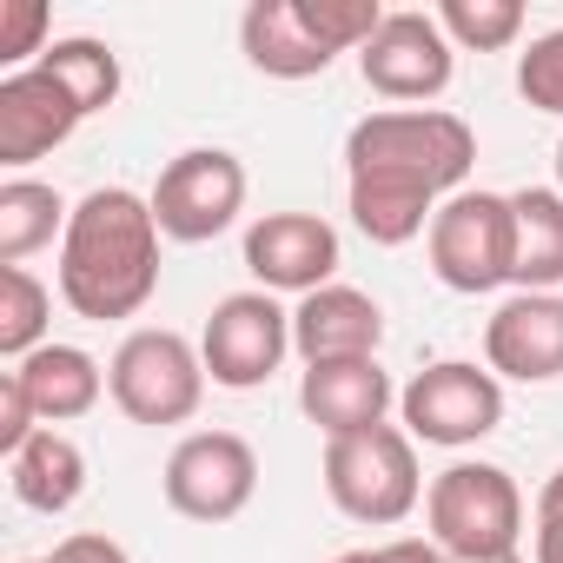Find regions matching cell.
<instances>
[{"instance_id":"1","label":"cell","mask_w":563,"mask_h":563,"mask_svg":"<svg viewBox=\"0 0 563 563\" xmlns=\"http://www.w3.org/2000/svg\"><path fill=\"white\" fill-rule=\"evenodd\" d=\"M477 166V133L444 107H385L345 133V199L372 245H411L431 232L438 206L464 192Z\"/></svg>"},{"instance_id":"2","label":"cell","mask_w":563,"mask_h":563,"mask_svg":"<svg viewBox=\"0 0 563 563\" xmlns=\"http://www.w3.org/2000/svg\"><path fill=\"white\" fill-rule=\"evenodd\" d=\"M159 239L166 232L153 219V199L93 186L60 232V299L93 325L133 319L159 292Z\"/></svg>"},{"instance_id":"3","label":"cell","mask_w":563,"mask_h":563,"mask_svg":"<svg viewBox=\"0 0 563 563\" xmlns=\"http://www.w3.org/2000/svg\"><path fill=\"white\" fill-rule=\"evenodd\" d=\"M424 523L451 563H497V556H517L523 490L504 464H451L424 490Z\"/></svg>"},{"instance_id":"4","label":"cell","mask_w":563,"mask_h":563,"mask_svg":"<svg viewBox=\"0 0 563 563\" xmlns=\"http://www.w3.org/2000/svg\"><path fill=\"white\" fill-rule=\"evenodd\" d=\"M325 497L352 523H405L424 497L418 477V438L405 424H372L352 438H325Z\"/></svg>"},{"instance_id":"5","label":"cell","mask_w":563,"mask_h":563,"mask_svg":"<svg viewBox=\"0 0 563 563\" xmlns=\"http://www.w3.org/2000/svg\"><path fill=\"white\" fill-rule=\"evenodd\" d=\"M424 252H431V272L438 286L477 299V292H497L510 286L517 272V212H510V192H451L424 232Z\"/></svg>"},{"instance_id":"6","label":"cell","mask_w":563,"mask_h":563,"mask_svg":"<svg viewBox=\"0 0 563 563\" xmlns=\"http://www.w3.org/2000/svg\"><path fill=\"white\" fill-rule=\"evenodd\" d=\"M107 391L133 424H186L206 398V358L192 339H179L166 325H140L120 339V352L107 365Z\"/></svg>"},{"instance_id":"7","label":"cell","mask_w":563,"mask_h":563,"mask_svg":"<svg viewBox=\"0 0 563 563\" xmlns=\"http://www.w3.org/2000/svg\"><path fill=\"white\" fill-rule=\"evenodd\" d=\"M398 418L418 444H444V451H464L477 438H490L504 424V378L484 365H464V358H444V365H424L405 391H398Z\"/></svg>"},{"instance_id":"8","label":"cell","mask_w":563,"mask_h":563,"mask_svg":"<svg viewBox=\"0 0 563 563\" xmlns=\"http://www.w3.org/2000/svg\"><path fill=\"white\" fill-rule=\"evenodd\" d=\"M292 352V312L272 292H232L212 306L206 332H199V358L206 378L225 391H258Z\"/></svg>"},{"instance_id":"9","label":"cell","mask_w":563,"mask_h":563,"mask_svg":"<svg viewBox=\"0 0 563 563\" xmlns=\"http://www.w3.org/2000/svg\"><path fill=\"white\" fill-rule=\"evenodd\" d=\"M245 212V166L225 146H192L179 159H166L159 186H153V219L166 239L179 245H206L219 239L232 219Z\"/></svg>"},{"instance_id":"10","label":"cell","mask_w":563,"mask_h":563,"mask_svg":"<svg viewBox=\"0 0 563 563\" xmlns=\"http://www.w3.org/2000/svg\"><path fill=\"white\" fill-rule=\"evenodd\" d=\"M166 504L192 523H232L258 490V451L239 431H192L166 457Z\"/></svg>"},{"instance_id":"11","label":"cell","mask_w":563,"mask_h":563,"mask_svg":"<svg viewBox=\"0 0 563 563\" xmlns=\"http://www.w3.org/2000/svg\"><path fill=\"white\" fill-rule=\"evenodd\" d=\"M451 67H457V47L444 41L438 14H385V27L372 34V47L358 54V74L378 100H398V107H418V100H438L451 87Z\"/></svg>"},{"instance_id":"12","label":"cell","mask_w":563,"mask_h":563,"mask_svg":"<svg viewBox=\"0 0 563 563\" xmlns=\"http://www.w3.org/2000/svg\"><path fill=\"white\" fill-rule=\"evenodd\" d=\"M245 272L258 278V292H325L339 286V232L319 212H265L245 225Z\"/></svg>"},{"instance_id":"13","label":"cell","mask_w":563,"mask_h":563,"mask_svg":"<svg viewBox=\"0 0 563 563\" xmlns=\"http://www.w3.org/2000/svg\"><path fill=\"white\" fill-rule=\"evenodd\" d=\"M484 358L497 378L550 385L563 378V292H517L484 325Z\"/></svg>"},{"instance_id":"14","label":"cell","mask_w":563,"mask_h":563,"mask_svg":"<svg viewBox=\"0 0 563 563\" xmlns=\"http://www.w3.org/2000/svg\"><path fill=\"white\" fill-rule=\"evenodd\" d=\"M80 100L47 74V67H21L0 80V166H34L41 153L67 146L80 126Z\"/></svg>"},{"instance_id":"15","label":"cell","mask_w":563,"mask_h":563,"mask_svg":"<svg viewBox=\"0 0 563 563\" xmlns=\"http://www.w3.org/2000/svg\"><path fill=\"white\" fill-rule=\"evenodd\" d=\"M385 345V312L358 286H325L299 299L292 312V352L306 365H345V358H378Z\"/></svg>"},{"instance_id":"16","label":"cell","mask_w":563,"mask_h":563,"mask_svg":"<svg viewBox=\"0 0 563 563\" xmlns=\"http://www.w3.org/2000/svg\"><path fill=\"white\" fill-rule=\"evenodd\" d=\"M391 372L378 358H345V365H306L299 378V411L325 431V438H352L385 424L391 411Z\"/></svg>"},{"instance_id":"17","label":"cell","mask_w":563,"mask_h":563,"mask_svg":"<svg viewBox=\"0 0 563 563\" xmlns=\"http://www.w3.org/2000/svg\"><path fill=\"white\" fill-rule=\"evenodd\" d=\"M239 47L265 80H319L339 54L306 27L299 0H252L239 14Z\"/></svg>"},{"instance_id":"18","label":"cell","mask_w":563,"mask_h":563,"mask_svg":"<svg viewBox=\"0 0 563 563\" xmlns=\"http://www.w3.org/2000/svg\"><path fill=\"white\" fill-rule=\"evenodd\" d=\"M14 378H21V391L34 398L41 424H54V431L74 424V418H87V411L100 405V391H107L100 358L80 352V345H41L34 358L14 365Z\"/></svg>"},{"instance_id":"19","label":"cell","mask_w":563,"mask_h":563,"mask_svg":"<svg viewBox=\"0 0 563 563\" xmlns=\"http://www.w3.org/2000/svg\"><path fill=\"white\" fill-rule=\"evenodd\" d=\"M8 484H14V497H21L27 510L60 517V510H74L80 490H87V451H80L67 431L41 424V431L8 457Z\"/></svg>"},{"instance_id":"20","label":"cell","mask_w":563,"mask_h":563,"mask_svg":"<svg viewBox=\"0 0 563 563\" xmlns=\"http://www.w3.org/2000/svg\"><path fill=\"white\" fill-rule=\"evenodd\" d=\"M517 212V292H556L563 286V192L556 186H523L510 192Z\"/></svg>"},{"instance_id":"21","label":"cell","mask_w":563,"mask_h":563,"mask_svg":"<svg viewBox=\"0 0 563 563\" xmlns=\"http://www.w3.org/2000/svg\"><path fill=\"white\" fill-rule=\"evenodd\" d=\"M74 206L41 186V179H8L0 186V265H21L41 245H54V232H67Z\"/></svg>"},{"instance_id":"22","label":"cell","mask_w":563,"mask_h":563,"mask_svg":"<svg viewBox=\"0 0 563 563\" xmlns=\"http://www.w3.org/2000/svg\"><path fill=\"white\" fill-rule=\"evenodd\" d=\"M41 67L80 100V113H107V107L120 100V54H113L107 41H87V34L54 41V47L41 54Z\"/></svg>"},{"instance_id":"23","label":"cell","mask_w":563,"mask_h":563,"mask_svg":"<svg viewBox=\"0 0 563 563\" xmlns=\"http://www.w3.org/2000/svg\"><path fill=\"white\" fill-rule=\"evenodd\" d=\"M47 312H54V292L41 278L27 265H0V352L14 365L47 345Z\"/></svg>"},{"instance_id":"24","label":"cell","mask_w":563,"mask_h":563,"mask_svg":"<svg viewBox=\"0 0 563 563\" xmlns=\"http://www.w3.org/2000/svg\"><path fill=\"white\" fill-rule=\"evenodd\" d=\"M438 27L464 54H504L523 34V0H444Z\"/></svg>"},{"instance_id":"25","label":"cell","mask_w":563,"mask_h":563,"mask_svg":"<svg viewBox=\"0 0 563 563\" xmlns=\"http://www.w3.org/2000/svg\"><path fill=\"white\" fill-rule=\"evenodd\" d=\"M306 27L332 47V54H365L372 34L385 27V8L378 0H299Z\"/></svg>"},{"instance_id":"26","label":"cell","mask_w":563,"mask_h":563,"mask_svg":"<svg viewBox=\"0 0 563 563\" xmlns=\"http://www.w3.org/2000/svg\"><path fill=\"white\" fill-rule=\"evenodd\" d=\"M517 93L537 107V113H563V27L530 41V54L517 60Z\"/></svg>"},{"instance_id":"27","label":"cell","mask_w":563,"mask_h":563,"mask_svg":"<svg viewBox=\"0 0 563 563\" xmlns=\"http://www.w3.org/2000/svg\"><path fill=\"white\" fill-rule=\"evenodd\" d=\"M47 27H54L47 0H0V60H8V67L34 60V67H41V54H47Z\"/></svg>"},{"instance_id":"28","label":"cell","mask_w":563,"mask_h":563,"mask_svg":"<svg viewBox=\"0 0 563 563\" xmlns=\"http://www.w3.org/2000/svg\"><path fill=\"white\" fill-rule=\"evenodd\" d=\"M34 431H41V411H34V398L21 391V378L8 372V378H0V451L14 457Z\"/></svg>"},{"instance_id":"29","label":"cell","mask_w":563,"mask_h":563,"mask_svg":"<svg viewBox=\"0 0 563 563\" xmlns=\"http://www.w3.org/2000/svg\"><path fill=\"white\" fill-rule=\"evenodd\" d=\"M537 563H563V471H550L537 490Z\"/></svg>"},{"instance_id":"30","label":"cell","mask_w":563,"mask_h":563,"mask_svg":"<svg viewBox=\"0 0 563 563\" xmlns=\"http://www.w3.org/2000/svg\"><path fill=\"white\" fill-rule=\"evenodd\" d=\"M332 563H451L431 537H391V543H372V550H345Z\"/></svg>"},{"instance_id":"31","label":"cell","mask_w":563,"mask_h":563,"mask_svg":"<svg viewBox=\"0 0 563 563\" xmlns=\"http://www.w3.org/2000/svg\"><path fill=\"white\" fill-rule=\"evenodd\" d=\"M54 563H133L113 537H100V530H80V537H67L60 550H54Z\"/></svg>"},{"instance_id":"32","label":"cell","mask_w":563,"mask_h":563,"mask_svg":"<svg viewBox=\"0 0 563 563\" xmlns=\"http://www.w3.org/2000/svg\"><path fill=\"white\" fill-rule=\"evenodd\" d=\"M556 192H563V140H556Z\"/></svg>"},{"instance_id":"33","label":"cell","mask_w":563,"mask_h":563,"mask_svg":"<svg viewBox=\"0 0 563 563\" xmlns=\"http://www.w3.org/2000/svg\"><path fill=\"white\" fill-rule=\"evenodd\" d=\"M497 563H523V556H497Z\"/></svg>"},{"instance_id":"34","label":"cell","mask_w":563,"mask_h":563,"mask_svg":"<svg viewBox=\"0 0 563 563\" xmlns=\"http://www.w3.org/2000/svg\"><path fill=\"white\" fill-rule=\"evenodd\" d=\"M34 563H54V556H34Z\"/></svg>"}]
</instances>
